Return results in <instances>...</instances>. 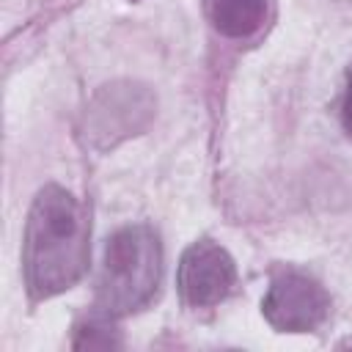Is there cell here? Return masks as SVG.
<instances>
[{"label":"cell","instance_id":"cell-1","mask_svg":"<svg viewBox=\"0 0 352 352\" xmlns=\"http://www.w3.org/2000/svg\"><path fill=\"white\" fill-rule=\"evenodd\" d=\"M91 261V220L85 206L60 184H44L28 212L22 272L30 300L72 289Z\"/></svg>","mask_w":352,"mask_h":352},{"label":"cell","instance_id":"cell-2","mask_svg":"<svg viewBox=\"0 0 352 352\" xmlns=\"http://www.w3.org/2000/svg\"><path fill=\"white\" fill-rule=\"evenodd\" d=\"M162 280V242L148 223H132L118 228L102 256L94 314L104 319H121L146 308Z\"/></svg>","mask_w":352,"mask_h":352},{"label":"cell","instance_id":"cell-3","mask_svg":"<svg viewBox=\"0 0 352 352\" xmlns=\"http://www.w3.org/2000/svg\"><path fill=\"white\" fill-rule=\"evenodd\" d=\"M157 110L154 94L132 80H113L96 88L82 116V135L96 151H107L121 140L140 135Z\"/></svg>","mask_w":352,"mask_h":352},{"label":"cell","instance_id":"cell-4","mask_svg":"<svg viewBox=\"0 0 352 352\" xmlns=\"http://www.w3.org/2000/svg\"><path fill=\"white\" fill-rule=\"evenodd\" d=\"M261 314L280 333H314L330 316V294L314 275L280 267L261 297Z\"/></svg>","mask_w":352,"mask_h":352},{"label":"cell","instance_id":"cell-5","mask_svg":"<svg viewBox=\"0 0 352 352\" xmlns=\"http://www.w3.org/2000/svg\"><path fill=\"white\" fill-rule=\"evenodd\" d=\"M176 286L190 308H212L223 302L236 286V264L231 253L214 239H195L179 261Z\"/></svg>","mask_w":352,"mask_h":352},{"label":"cell","instance_id":"cell-6","mask_svg":"<svg viewBox=\"0 0 352 352\" xmlns=\"http://www.w3.org/2000/svg\"><path fill=\"white\" fill-rule=\"evenodd\" d=\"M212 28L226 38L258 33L270 14V0H204Z\"/></svg>","mask_w":352,"mask_h":352},{"label":"cell","instance_id":"cell-7","mask_svg":"<svg viewBox=\"0 0 352 352\" xmlns=\"http://www.w3.org/2000/svg\"><path fill=\"white\" fill-rule=\"evenodd\" d=\"M341 124H344V132L352 138V69L346 74V91L341 99Z\"/></svg>","mask_w":352,"mask_h":352}]
</instances>
